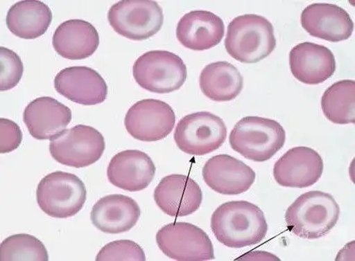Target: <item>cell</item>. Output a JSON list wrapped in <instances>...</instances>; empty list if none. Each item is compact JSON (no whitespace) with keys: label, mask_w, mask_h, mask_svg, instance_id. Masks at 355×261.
Here are the masks:
<instances>
[{"label":"cell","mask_w":355,"mask_h":261,"mask_svg":"<svg viewBox=\"0 0 355 261\" xmlns=\"http://www.w3.org/2000/svg\"><path fill=\"white\" fill-rule=\"evenodd\" d=\"M268 224L262 210L245 201L225 202L211 217V229L218 242L230 248H244L266 237Z\"/></svg>","instance_id":"obj_1"},{"label":"cell","mask_w":355,"mask_h":261,"mask_svg":"<svg viewBox=\"0 0 355 261\" xmlns=\"http://www.w3.org/2000/svg\"><path fill=\"white\" fill-rule=\"evenodd\" d=\"M340 208L331 195L312 190L300 196L287 209L288 231L305 240L325 236L337 224Z\"/></svg>","instance_id":"obj_2"},{"label":"cell","mask_w":355,"mask_h":261,"mask_svg":"<svg viewBox=\"0 0 355 261\" xmlns=\"http://www.w3.org/2000/svg\"><path fill=\"white\" fill-rule=\"evenodd\" d=\"M226 52L243 64H256L274 52V26L257 15H240L230 22L226 34Z\"/></svg>","instance_id":"obj_3"},{"label":"cell","mask_w":355,"mask_h":261,"mask_svg":"<svg viewBox=\"0 0 355 261\" xmlns=\"http://www.w3.org/2000/svg\"><path fill=\"white\" fill-rule=\"evenodd\" d=\"M234 151L255 162H265L278 153L286 141V132L275 120L247 116L234 127L229 138Z\"/></svg>","instance_id":"obj_4"},{"label":"cell","mask_w":355,"mask_h":261,"mask_svg":"<svg viewBox=\"0 0 355 261\" xmlns=\"http://www.w3.org/2000/svg\"><path fill=\"white\" fill-rule=\"evenodd\" d=\"M84 182L77 175L55 171L39 182L37 201L39 208L53 218H69L76 215L87 201Z\"/></svg>","instance_id":"obj_5"},{"label":"cell","mask_w":355,"mask_h":261,"mask_svg":"<svg viewBox=\"0 0 355 261\" xmlns=\"http://www.w3.org/2000/svg\"><path fill=\"white\" fill-rule=\"evenodd\" d=\"M140 87L148 91L167 93L178 91L185 83L187 70L180 57L167 51H150L140 56L132 67Z\"/></svg>","instance_id":"obj_6"},{"label":"cell","mask_w":355,"mask_h":261,"mask_svg":"<svg viewBox=\"0 0 355 261\" xmlns=\"http://www.w3.org/2000/svg\"><path fill=\"white\" fill-rule=\"evenodd\" d=\"M107 19L112 29L120 36L143 41L155 36L162 29L163 10L151 0H123L108 10Z\"/></svg>","instance_id":"obj_7"},{"label":"cell","mask_w":355,"mask_h":261,"mask_svg":"<svg viewBox=\"0 0 355 261\" xmlns=\"http://www.w3.org/2000/svg\"><path fill=\"white\" fill-rule=\"evenodd\" d=\"M106 149L103 135L87 125L66 129L51 139L50 154L62 165L84 168L98 161Z\"/></svg>","instance_id":"obj_8"},{"label":"cell","mask_w":355,"mask_h":261,"mask_svg":"<svg viewBox=\"0 0 355 261\" xmlns=\"http://www.w3.org/2000/svg\"><path fill=\"white\" fill-rule=\"evenodd\" d=\"M227 137L224 120L207 111L189 114L180 120L174 132L178 147L190 155L202 156L216 151Z\"/></svg>","instance_id":"obj_9"},{"label":"cell","mask_w":355,"mask_h":261,"mask_svg":"<svg viewBox=\"0 0 355 261\" xmlns=\"http://www.w3.org/2000/svg\"><path fill=\"white\" fill-rule=\"evenodd\" d=\"M159 249L169 258L178 261L216 259L212 241L201 228L189 223L169 224L156 233Z\"/></svg>","instance_id":"obj_10"},{"label":"cell","mask_w":355,"mask_h":261,"mask_svg":"<svg viewBox=\"0 0 355 261\" xmlns=\"http://www.w3.org/2000/svg\"><path fill=\"white\" fill-rule=\"evenodd\" d=\"M175 116L170 105L162 100L138 101L125 116V127L132 138L144 142H156L173 130Z\"/></svg>","instance_id":"obj_11"},{"label":"cell","mask_w":355,"mask_h":261,"mask_svg":"<svg viewBox=\"0 0 355 261\" xmlns=\"http://www.w3.org/2000/svg\"><path fill=\"white\" fill-rule=\"evenodd\" d=\"M323 169L322 159L317 151L308 147H295L275 163L274 177L281 186L306 188L320 180Z\"/></svg>","instance_id":"obj_12"},{"label":"cell","mask_w":355,"mask_h":261,"mask_svg":"<svg viewBox=\"0 0 355 261\" xmlns=\"http://www.w3.org/2000/svg\"><path fill=\"white\" fill-rule=\"evenodd\" d=\"M54 88L66 99L83 106L103 103L108 93L106 81L100 73L85 66L61 70L54 79Z\"/></svg>","instance_id":"obj_13"},{"label":"cell","mask_w":355,"mask_h":261,"mask_svg":"<svg viewBox=\"0 0 355 261\" xmlns=\"http://www.w3.org/2000/svg\"><path fill=\"white\" fill-rule=\"evenodd\" d=\"M156 205L173 217L189 216L200 209L202 201L200 186L184 174L164 177L154 192Z\"/></svg>","instance_id":"obj_14"},{"label":"cell","mask_w":355,"mask_h":261,"mask_svg":"<svg viewBox=\"0 0 355 261\" xmlns=\"http://www.w3.org/2000/svg\"><path fill=\"white\" fill-rule=\"evenodd\" d=\"M206 185L222 195L243 194L255 182L256 174L251 167L227 154L214 156L202 170Z\"/></svg>","instance_id":"obj_15"},{"label":"cell","mask_w":355,"mask_h":261,"mask_svg":"<svg viewBox=\"0 0 355 261\" xmlns=\"http://www.w3.org/2000/svg\"><path fill=\"white\" fill-rule=\"evenodd\" d=\"M300 22L311 36L331 42L348 40L354 24L343 8L331 3H315L303 10Z\"/></svg>","instance_id":"obj_16"},{"label":"cell","mask_w":355,"mask_h":261,"mask_svg":"<svg viewBox=\"0 0 355 261\" xmlns=\"http://www.w3.org/2000/svg\"><path fill=\"white\" fill-rule=\"evenodd\" d=\"M155 165L149 155L139 150H125L113 156L107 167L112 185L127 192H140L153 181Z\"/></svg>","instance_id":"obj_17"},{"label":"cell","mask_w":355,"mask_h":261,"mask_svg":"<svg viewBox=\"0 0 355 261\" xmlns=\"http://www.w3.org/2000/svg\"><path fill=\"white\" fill-rule=\"evenodd\" d=\"M292 75L303 84L315 85L330 79L336 71V60L327 46L302 42L290 53Z\"/></svg>","instance_id":"obj_18"},{"label":"cell","mask_w":355,"mask_h":261,"mask_svg":"<svg viewBox=\"0 0 355 261\" xmlns=\"http://www.w3.org/2000/svg\"><path fill=\"white\" fill-rule=\"evenodd\" d=\"M71 120V110L49 96L39 97L31 101L23 113L27 129L37 140L56 137L66 130Z\"/></svg>","instance_id":"obj_19"},{"label":"cell","mask_w":355,"mask_h":261,"mask_svg":"<svg viewBox=\"0 0 355 261\" xmlns=\"http://www.w3.org/2000/svg\"><path fill=\"white\" fill-rule=\"evenodd\" d=\"M224 36V21L210 11H191L183 15L177 26L179 42L190 50L211 49L220 44Z\"/></svg>","instance_id":"obj_20"},{"label":"cell","mask_w":355,"mask_h":261,"mask_svg":"<svg viewBox=\"0 0 355 261\" xmlns=\"http://www.w3.org/2000/svg\"><path fill=\"white\" fill-rule=\"evenodd\" d=\"M139 206L132 198L114 194L101 198L91 213L92 224L106 233H122L131 231L140 217Z\"/></svg>","instance_id":"obj_21"},{"label":"cell","mask_w":355,"mask_h":261,"mask_svg":"<svg viewBox=\"0 0 355 261\" xmlns=\"http://www.w3.org/2000/svg\"><path fill=\"white\" fill-rule=\"evenodd\" d=\"M100 44L98 31L83 19H69L54 31L53 46L66 60H85L95 53Z\"/></svg>","instance_id":"obj_22"},{"label":"cell","mask_w":355,"mask_h":261,"mask_svg":"<svg viewBox=\"0 0 355 261\" xmlns=\"http://www.w3.org/2000/svg\"><path fill=\"white\" fill-rule=\"evenodd\" d=\"M52 21V10L42 1L17 2L10 7L6 17L11 33L28 40L44 36Z\"/></svg>","instance_id":"obj_23"},{"label":"cell","mask_w":355,"mask_h":261,"mask_svg":"<svg viewBox=\"0 0 355 261\" xmlns=\"http://www.w3.org/2000/svg\"><path fill=\"white\" fill-rule=\"evenodd\" d=\"M200 89L209 99L223 102L236 99L243 89V77L228 62L207 65L200 77Z\"/></svg>","instance_id":"obj_24"},{"label":"cell","mask_w":355,"mask_h":261,"mask_svg":"<svg viewBox=\"0 0 355 261\" xmlns=\"http://www.w3.org/2000/svg\"><path fill=\"white\" fill-rule=\"evenodd\" d=\"M323 114L330 122L346 125L355 123V81L336 82L323 93Z\"/></svg>","instance_id":"obj_25"},{"label":"cell","mask_w":355,"mask_h":261,"mask_svg":"<svg viewBox=\"0 0 355 261\" xmlns=\"http://www.w3.org/2000/svg\"><path fill=\"white\" fill-rule=\"evenodd\" d=\"M48 251L42 241L33 235L19 233L6 237L0 245L1 261H48Z\"/></svg>","instance_id":"obj_26"},{"label":"cell","mask_w":355,"mask_h":261,"mask_svg":"<svg viewBox=\"0 0 355 261\" xmlns=\"http://www.w3.org/2000/svg\"><path fill=\"white\" fill-rule=\"evenodd\" d=\"M96 261H146L144 249L131 240H116L101 249Z\"/></svg>","instance_id":"obj_27"},{"label":"cell","mask_w":355,"mask_h":261,"mask_svg":"<svg viewBox=\"0 0 355 261\" xmlns=\"http://www.w3.org/2000/svg\"><path fill=\"white\" fill-rule=\"evenodd\" d=\"M0 91H10L21 81L24 66L18 54L3 46L0 48Z\"/></svg>","instance_id":"obj_28"},{"label":"cell","mask_w":355,"mask_h":261,"mask_svg":"<svg viewBox=\"0 0 355 261\" xmlns=\"http://www.w3.org/2000/svg\"><path fill=\"white\" fill-rule=\"evenodd\" d=\"M22 138V132L17 123L6 118L0 119V153H10L18 149Z\"/></svg>","instance_id":"obj_29"},{"label":"cell","mask_w":355,"mask_h":261,"mask_svg":"<svg viewBox=\"0 0 355 261\" xmlns=\"http://www.w3.org/2000/svg\"><path fill=\"white\" fill-rule=\"evenodd\" d=\"M238 259L239 260H280L278 257L270 254V253L263 251L251 252Z\"/></svg>","instance_id":"obj_30"}]
</instances>
